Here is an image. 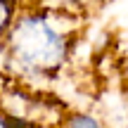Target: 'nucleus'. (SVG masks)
<instances>
[{"mask_svg": "<svg viewBox=\"0 0 128 128\" xmlns=\"http://www.w3.org/2000/svg\"><path fill=\"white\" fill-rule=\"evenodd\" d=\"M28 2H36V5H45V7H57V10H66V12H86L88 7L97 2V0H28Z\"/></svg>", "mask_w": 128, "mask_h": 128, "instance_id": "3", "label": "nucleus"}, {"mask_svg": "<svg viewBox=\"0 0 128 128\" xmlns=\"http://www.w3.org/2000/svg\"><path fill=\"white\" fill-rule=\"evenodd\" d=\"M0 128H14V121L10 119V116L5 114L2 109H0Z\"/></svg>", "mask_w": 128, "mask_h": 128, "instance_id": "5", "label": "nucleus"}, {"mask_svg": "<svg viewBox=\"0 0 128 128\" xmlns=\"http://www.w3.org/2000/svg\"><path fill=\"white\" fill-rule=\"evenodd\" d=\"M57 128H107V126L88 112H66Z\"/></svg>", "mask_w": 128, "mask_h": 128, "instance_id": "2", "label": "nucleus"}, {"mask_svg": "<svg viewBox=\"0 0 128 128\" xmlns=\"http://www.w3.org/2000/svg\"><path fill=\"white\" fill-rule=\"evenodd\" d=\"M19 7H22L19 0H0V43H2V38H5V33H7L12 19L17 17Z\"/></svg>", "mask_w": 128, "mask_h": 128, "instance_id": "4", "label": "nucleus"}, {"mask_svg": "<svg viewBox=\"0 0 128 128\" xmlns=\"http://www.w3.org/2000/svg\"><path fill=\"white\" fill-rule=\"evenodd\" d=\"M78 17L36 2L22 5L0 43L5 66L28 81L57 76L76 45Z\"/></svg>", "mask_w": 128, "mask_h": 128, "instance_id": "1", "label": "nucleus"}]
</instances>
